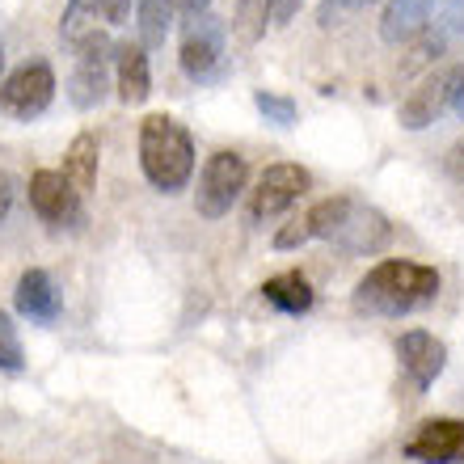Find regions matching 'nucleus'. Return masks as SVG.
<instances>
[{
  "instance_id": "nucleus-2",
  "label": "nucleus",
  "mask_w": 464,
  "mask_h": 464,
  "mask_svg": "<svg viewBox=\"0 0 464 464\" xmlns=\"http://www.w3.org/2000/svg\"><path fill=\"white\" fill-rule=\"evenodd\" d=\"M140 169L160 195H178L195 173V140L169 114H148L140 122Z\"/></svg>"
},
{
  "instance_id": "nucleus-8",
  "label": "nucleus",
  "mask_w": 464,
  "mask_h": 464,
  "mask_svg": "<svg viewBox=\"0 0 464 464\" xmlns=\"http://www.w3.org/2000/svg\"><path fill=\"white\" fill-rule=\"evenodd\" d=\"M182 72L190 76V81H208L216 68H220L224 60V25L211 17V13H203V17H190L186 22V34H182Z\"/></svg>"
},
{
  "instance_id": "nucleus-33",
  "label": "nucleus",
  "mask_w": 464,
  "mask_h": 464,
  "mask_svg": "<svg viewBox=\"0 0 464 464\" xmlns=\"http://www.w3.org/2000/svg\"><path fill=\"white\" fill-rule=\"evenodd\" d=\"M0 72H5V55H0Z\"/></svg>"
},
{
  "instance_id": "nucleus-16",
  "label": "nucleus",
  "mask_w": 464,
  "mask_h": 464,
  "mask_svg": "<svg viewBox=\"0 0 464 464\" xmlns=\"http://www.w3.org/2000/svg\"><path fill=\"white\" fill-rule=\"evenodd\" d=\"M435 5H440V0H389V9L380 17V38H384V43H410V38L427 25Z\"/></svg>"
},
{
  "instance_id": "nucleus-21",
  "label": "nucleus",
  "mask_w": 464,
  "mask_h": 464,
  "mask_svg": "<svg viewBox=\"0 0 464 464\" xmlns=\"http://www.w3.org/2000/svg\"><path fill=\"white\" fill-rule=\"evenodd\" d=\"M173 9L169 0H140V47H165V34H169Z\"/></svg>"
},
{
  "instance_id": "nucleus-5",
  "label": "nucleus",
  "mask_w": 464,
  "mask_h": 464,
  "mask_svg": "<svg viewBox=\"0 0 464 464\" xmlns=\"http://www.w3.org/2000/svg\"><path fill=\"white\" fill-rule=\"evenodd\" d=\"M308 169L292 165V160H279V165H266L257 186L249 190V220L262 224V220H275L279 211H287L295 198L308 190Z\"/></svg>"
},
{
  "instance_id": "nucleus-13",
  "label": "nucleus",
  "mask_w": 464,
  "mask_h": 464,
  "mask_svg": "<svg viewBox=\"0 0 464 464\" xmlns=\"http://www.w3.org/2000/svg\"><path fill=\"white\" fill-rule=\"evenodd\" d=\"M114 76H119V98L127 106H144L152 93V72H148V51L140 43L114 47Z\"/></svg>"
},
{
  "instance_id": "nucleus-7",
  "label": "nucleus",
  "mask_w": 464,
  "mask_h": 464,
  "mask_svg": "<svg viewBox=\"0 0 464 464\" xmlns=\"http://www.w3.org/2000/svg\"><path fill=\"white\" fill-rule=\"evenodd\" d=\"M111 63H114V43L106 34H89L76 47V68H72V106L93 111L106 89H111Z\"/></svg>"
},
{
  "instance_id": "nucleus-4",
  "label": "nucleus",
  "mask_w": 464,
  "mask_h": 464,
  "mask_svg": "<svg viewBox=\"0 0 464 464\" xmlns=\"http://www.w3.org/2000/svg\"><path fill=\"white\" fill-rule=\"evenodd\" d=\"M55 98V72L47 60H30L22 68H13L9 81L0 85V111L17 122H30L51 106Z\"/></svg>"
},
{
  "instance_id": "nucleus-6",
  "label": "nucleus",
  "mask_w": 464,
  "mask_h": 464,
  "mask_svg": "<svg viewBox=\"0 0 464 464\" xmlns=\"http://www.w3.org/2000/svg\"><path fill=\"white\" fill-rule=\"evenodd\" d=\"M460 85H464V68H440V72H430L422 85L401 102V127L405 131H422L430 122L440 119L448 106H456L460 98Z\"/></svg>"
},
{
  "instance_id": "nucleus-11",
  "label": "nucleus",
  "mask_w": 464,
  "mask_h": 464,
  "mask_svg": "<svg viewBox=\"0 0 464 464\" xmlns=\"http://www.w3.org/2000/svg\"><path fill=\"white\" fill-rule=\"evenodd\" d=\"M397 359H401L405 376L414 380L418 392H427L435 380L443 376V363H448V346L427 330H405L397 338Z\"/></svg>"
},
{
  "instance_id": "nucleus-1",
  "label": "nucleus",
  "mask_w": 464,
  "mask_h": 464,
  "mask_svg": "<svg viewBox=\"0 0 464 464\" xmlns=\"http://www.w3.org/2000/svg\"><path fill=\"white\" fill-rule=\"evenodd\" d=\"M435 295H440V270L422 266V262H405V257H389L359 279L354 308L376 313V317H405L414 308H427Z\"/></svg>"
},
{
  "instance_id": "nucleus-3",
  "label": "nucleus",
  "mask_w": 464,
  "mask_h": 464,
  "mask_svg": "<svg viewBox=\"0 0 464 464\" xmlns=\"http://www.w3.org/2000/svg\"><path fill=\"white\" fill-rule=\"evenodd\" d=\"M245 182H249V165H245L241 152H211L208 165H203V178H198V216H208V220L228 216L232 203L241 198Z\"/></svg>"
},
{
  "instance_id": "nucleus-25",
  "label": "nucleus",
  "mask_w": 464,
  "mask_h": 464,
  "mask_svg": "<svg viewBox=\"0 0 464 464\" xmlns=\"http://www.w3.org/2000/svg\"><path fill=\"white\" fill-rule=\"evenodd\" d=\"M304 241H313V237H308V224H304V216H300V220H292L287 224V228H279L275 232V249H300V245Z\"/></svg>"
},
{
  "instance_id": "nucleus-32",
  "label": "nucleus",
  "mask_w": 464,
  "mask_h": 464,
  "mask_svg": "<svg viewBox=\"0 0 464 464\" xmlns=\"http://www.w3.org/2000/svg\"><path fill=\"white\" fill-rule=\"evenodd\" d=\"M452 111L460 114V119H464V85H460V98H456V106H452Z\"/></svg>"
},
{
  "instance_id": "nucleus-17",
  "label": "nucleus",
  "mask_w": 464,
  "mask_h": 464,
  "mask_svg": "<svg viewBox=\"0 0 464 464\" xmlns=\"http://www.w3.org/2000/svg\"><path fill=\"white\" fill-rule=\"evenodd\" d=\"M262 295H266V304H275L279 313H292V317L308 313V308H313V300H317L313 283H308L300 270H283V275L266 279V283H262Z\"/></svg>"
},
{
  "instance_id": "nucleus-14",
  "label": "nucleus",
  "mask_w": 464,
  "mask_h": 464,
  "mask_svg": "<svg viewBox=\"0 0 464 464\" xmlns=\"http://www.w3.org/2000/svg\"><path fill=\"white\" fill-rule=\"evenodd\" d=\"M98 157H102V144L93 131H81L72 144H68V152H63L60 173L68 178V186H72L81 198L93 190V182H98Z\"/></svg>"
},
{
  "instance_id": "nucleus-28",
  "label": "nucleus",
  "mask_w": 464,
  "mask_h": 464,
  "mask_svg": "<svg viewBox=\"0 0 464 464\" xmlns=\"http://www.w3.org/2000/svg\"><path fill=\"white\" fill-rule=\"evenodd\" d=\"M169 9H173V17H203L208 13V0H169Z\"/></svg>"
},
{
  "instance_id": "nucleus-9",
  "label": "nucleus",
  "mask_w": 464,
  "mask_h": 464,
  "mask_svg": "<svg viewBox=\"0 0 464 464\" xmlns=\"http://www.w3.org/2000/svg\"><path fill=\"white\" fill-rule=\"evenodd\" d=\"M405 456L418 464L464 460V422L460 418H427V422L405 440Z\"/></svg>"
},
{
  "instance_id": "nucleus-26",
  "label": "nucleus",
  "mask_w": 464,
  "mask_h": 464,
  "mask_svg": "<svg viewBox=\"0 0 464 464\" xmlns=\"http://www.w3.org/2000/svg\"><path fill=\"white\" fill-rule=\"evenodd\" d=\"M440 34H443V38L464 34V0H452V5H448V17H443Z\"/></svg>"
},
{
  "instance_id": "nucleus-20",
  "label": "nucleus",
  "mask_w": 464,
  "mask_h": 464,
  "mask_svg": "<svg viewBox=\"0 0 464 464\" xmlns=\"http://www.w3.org/2000/svg\"><path fill=\"white\" fill-rule=\"evenodd\" d=\"M98 17H102V0H68L60 17V38L68 47H81L89 34H98Z\"/></svg>"
},
{
  "instance_id": "nucleus-31",
  "label": "nucleus",
  "mask_w": 464,
  "mask_h": 464,
  "mask_svg": "<svg viewBox=\"0 0 464 464\" xmlns=\"http://www.w3.org/2000/svg\"><path fill=\"white\" fill-rule=\"evenodd\" d=\"M448 173H452V178H464V140L448 152Z\"/></svg>"
},
{
  "instance_id": "nucleus-23",
  "label": "nucleus",
  "mask_w": 464,
  "mask_h": 464,
  "mask_svg": "<svg viewBox=\"0 0 464 464\" xmlns=\"http://www.w3.org/2000/svg\"><path fill=\"white\" fill-rule=\"evenodd\" d=\"M0 367H5V372H22L25 367L22 338H17V330H13L9 313H0Z\"/></svg>"
},
{
  "instance_id": "nucleus-30",
  "label": "nucleus",
  "mask_w": 464,
  "mask_h": 464,
  "mask_svg": "<svg viewBox=\"0 0 464 464\" xmlns=\"http://www.w3.org/2000/svg\"><path fill=\"white\" fill-rule=\"evenodd\" d=\"M9 208H13V178L0 169V220L9 216Z\"/></svg>"
},
{
  "instance_id": "nucleus-24",
  "label": "nucleus",
  "mask_w": 464,
  "mask_h": 464,
  "mask_svg": "<svg viewBox=\"0 0 464 464\" xmlns=\"http://www.w3.org/2000/svg\"><path fill=\"white\" fill-rule=\"evenodd\" d=\"M367 5H376V0H321V9H317V22L330 30V25H338L346 17V13H359L367 9Z\"/></svg>"
},
{
  "instance_id": "nucleus-27",
  "label": "nucleus",
  "mask_w": 464,
  "mask_h": 464,
  "mask_svg": "<svg viewBox=\"0 0 464 464\" xmlns=\"http://www.w3.org/2000/svg\"><path fill=\"white\" fill-rule=\"evenodd\" d=\"M127 13H131V0H102V17L111 25H122L127 22Z\"/></svg>"
},
{
  "instance_id": "nucleus-29",
  "label": "nucleus",
  "mask_w": 464,
  "mask_h": 464,
  "mask_svg": "<svg viewBox=\"0 0 464 464\" xmlns=\"http://www.w3.org/2000/svg\"><path fill=\"white\" fill-rule=\"evenodd\" d=\"M300 5H304V0H275V22L287 25L295 13H300Z\"/></svg>"
},
{
  "instance_id": "nucleus-22",
  "label": "nucleus",
  "mask_w": 464,
  "mask_h": 464,
  "mask_svg": "<svg viewBox=\"0 0 464 464\" xmlns=\"http://www.w3.org/2000/svg\"><path fill=\"white\" fill-rule=\"evenodd\" d=\"M254 106L266 114V122H275V127H292L295 114H300V106H295L292 98H283V93H266V89H257L254 93Z\"/></svg>"
},
{
  "instance_id": "nucleus-10",
  "label": "nucleus",
  "mask_w": 464,
  "mask_h": 464,
  "mask_svg": "<svg viewBox=\"0 0 464 464\" xmlns=\"http://www.w3.org/2000/svg\"><path fill=\"white\" fill-rule=\"evenodd\" d=\"M30 208H34L38 220L55 224V228L81 224V195L68 186V178L60 169H38L30 178Z\"/></svg>"
},
{
  "instance_id": "nucleus-19",
  "label": "nucleus",
  "mask_w": 464,
  "mask_h": 464,
  "mask_svg": "<svg viewBox=\"0 0 464 464\" xmlns=\"http://www.w3.org/2000/svg\"><path fill=\"white\" fill-rule=\"evenodd\" d=\"M275 22V0H237V13H232V34L237 43L254 47L266 38V25Z\"/></svg>"
},
{
  "instance_id": "nucleus-12",
  "label": "nucleus",
  "mask_w": 464,
  "mask_h": 464,
  "mask_svg": "<svg viewBox=\"0 0 464 464\" xmlns=\"http://www.w3.org/2000/svg\"><path fill=\"white\" fill-rule=\"evenodd\" d=\"M13 304L22 313L25 321H34V325H51V321L60 317V292H55V283H51L47 270L30 266L17 279V292H13Z\"/></svg>"
},
{
  "instance_id": "nucleus-15",
  "label": "nucleus",
  "mask_w": 464,
  "mask_h": 464,
  "mask_svg": "<svg viewBox=\"0 0 464 464\" xmlns=\"http://www.w3.org/2000/svg\"><path fill=\"white\" fill-rule=\"evenodd\" d=\"M384 241H389V220H384L380 211L354 203L346 228L338 232V245H343L346 254H372V249H380Z\"/></svg>"
},
{
  "instance_id": "nucleus-18",
  "label": "nucleus",
  "mask_w": 464,
  "mask_h": 464,
  "mask_svg": "<svg viewBox=\"0 0 464 464\" xmlns=\"http://www.w3.org/2000/svg\"><path fill=\"white\" fill-rule=\"evenodd\" d=\"M351 208H354V198H346V195H334V198H321V203H313V208H308V216H304L308 237L338 241V232H343L346 220H351Z\"/></svg>"
}]
</instances>
